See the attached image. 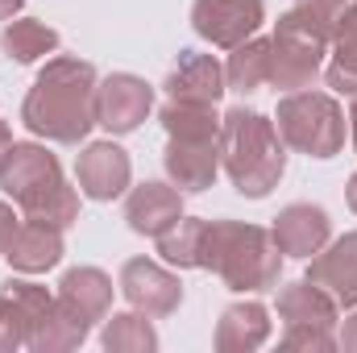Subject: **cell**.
<instances>
[{
	"label": "cell",
	"instance_id": "cell-18",
	"mask_svg": "<svg viewBox=\"0 0 357 353\" xmlns=\"http://www.w3.org/2000/svg\"><path fill=\"white\" fill-rule=\"evenodd\" d=\"M59 303L71 308L84 324H100L112 312V278L100 266H75L59 283Z\"/></svg>",
	"mask_w": 357,
	"mask_h": 353
},
{
	"label": "cell",
	"instance_id": "cell-5",
	"mask_svg": "<svg viewBox=\"0 0 357 353\" xmlns=\"http://www.w3.org/2000/svg\"><path fill=\"white\" fill-rule=\"evenodd\" d=\"M345 121L349 117L337 104V96L316 88L287 91L274 112V129L282 146L307 158H337L345 150Z\"/></svg>",
	"mask_w": 357,
	"mask_h": 353
},
{
	"label": "cell",
	"instance_id": "cell-14",
	"mask_svg": "<svg viewBox=\"0 0 357 353\" xmlns=\"http://www.w3.org/2000/svg\"><path fill=\"white\" fill-rule=\"evenodd\" d=\"M63 233H67V229H59V225H50V220L25 216V220L17 225V233H13L4 258H8V266H13L17 274H46V270H54V266L63 262V254H67Z\"/></svg>",
	"mask_w": 357,
	"mask_h": 353
},
{
	"label": "cell",
	"instance_id": "cell-27",
	"mask_svg": "<svg viewBox=\"0 0 357 353\" xmlns=\"http://www.w3.org/2000/svg\"><path fill=\"white\" fill-rule=\"evenodd\" d=\"M278 345H282V350L328 353V350H337V337H333V329H324V324H287V333H282Z\"/></svg>",
	"mask_w": 357,
	"mask_h": 353
},
{
	"label": "cell",
	"instance_id": "cell-4",
	"mask_svg": "<svg viewBox=\"0 0 357 353\" xmlns=\"http://www.w3.org/2000/svg\"><path fill=\"white\" fill-rule=\"evenodd\" d=\"M0 191L33 220L71 229L79 220V191L67 183L63 163L38 142H13L0 158Z\"/></svg>",
	"mask_w": 357,
	"mask_h": 353
},
{
	"label": "cell",
	"instance_id": "cell-12",
	"mask_svg": "<svg viewBox=\"0 0 357 353\" xmlns=\"http://www.w3.org/2000/svg\"><path fill=\"white\" fill-rule=\"evenodd\" d=\"M274 241L282 250V258H316L328 241H333V220L320 204H287L278 216H274Z\"/></svg>",
	"mask_w": 357,
	"mask_h": 353
},
{
	"label": "cell",
	"instance_id": "cell-20",
	"mask_svg": "<svg viewBox=\"0 0 357 353\" xmlns=\"http://www.w3.org/2000/svg\"><path fill=\"white\" fill-rule=\"evenodd\" d=\"M324 84L341 96H357V0L345 4L337 33H333V63L324 71Z\"/></svg>",
	"mask_w": 357,
	"mask_h": 353
},
{
	"label": "cell",
	"instance_id": "cell-9",
	"mask_svg": "<svg viewBox=\"0 0 357 353\" xmlns=\"http://www.w3.org/2000/svg\"><path fill=\"white\" fill-rule=\"evenodd\" d=\"M116 287H121L125 303L137 308V312H146L150 320L171 316V312H178V303H183V283H178V274L162 270V266L150 262V258H129V262L121 266Z\"/></svg>",
	"mask_w": 357,
	"mask_h": 353
},
{
	"label": "cell",
	"instance_id": "cell-26",
	"mask_svg": "<svg viewBox=\"0 0 357 353\" xmlns=\"http://www.w3.org/2000/svg\"><path fill=\"white\" fill-rule=\"evenodd\" d=\"M17 350H29V324H25V312L0 291V353Z\"/></svg>",
	"mask_w": 357,
	"mask_h": 353
},
{
	"label": "cell",
	"instance_id": "cell-16",
	"mask_svg": "<svg viewBox=\"0 0 357 353\" xmlns=\"http://www.w3.org/2000/svg\"><path fill=\"white\" fill-rule=\"evenodd\" d=\"M167 100H187V104H216L229 84H225V67L212 59V54H199V50H183L171 75H167Z\"/></svg>",
	"mask_w": 357,
	"mask_h": 353
},
{
	"label": "cell",
	"instance_id": "cell-3",
	"mask_svg": "<svg viewBox=\"0 0 357 353\" xmlns=\"http://www.w3.org/2000/svg\"><path fill=\"white\" fill-rule=\"evenodd\" d=\"M220 167L229 183L237 187V195L245 200H266L278 187V179L287 171V146L274 129L266 112L258 108H229L220 117Z\"/></svg>",
	"mask_w": 357,
	"mask_h": 353
},
{
	"label": "cell",
	"instance_id": "cell-15",
	"mask_svg": "<svg viewBox=\"0 0 357 353\" xmlns=\"http://www.w3.org/2000/svg\"><path fill=\"white\" fill-rule=\"evenodd\" d=\"M307 283L324 287L337 299V308H357V229L307 258Z\"/></svg>",
	"mask_w": 357,
	"mask_h": 353
},
{
	"label": "cell",
	"instance_id": "cell-6",
	"mask_svg": "<svg viewBox=\"0 0 357 353\" xmlns=\"http://www.w3.org/2000/svg\"><path fill=\"white\" fill-rule=\"evenodd\" d=\"M328 50H333V33L287 8L270 33V84L282 91L312 88L324 71Z\"/></svg>",
	"mask_w": 357,
	"mask_h": 353
},
{
	"label": "cell",
	"instance_id": "cell-25",
	"mask_svg": "<svg viewBox=\"0 0 357 353\" xmlns=\"http://www.w3.org/2000/svg\"><path fill=\"white\" fill-rule=\"evenodd\" d=\"M167 137H220V117L216 104H187V100H167L158 112Z\"/></svg>",
	"mask_w": 357,
	"mask_h": 353
},
{
	"label": "cell",
	"instance_id": "cell-17",
	"mask_svg": "<svg viewBox=\"0 0 357 353\" xmlns=\"http://www.w3.org/2000/svg\"><path fill=\"white\" fill-rule=\"evenodd\" d=\"M270 341V308L258 299L229 303L216 320V353H254Z\"/></svg>",
	"mask_w": 357,
	"mask_h": 353
},
{
	"label": "cell",
	"instance_id": "cell-19",
	"mask_svg": "<svg viewBox=\"0 0 357 353\" xmlns=\"http://www.w3.org/2000/svg\"><path fill=\"white\" fill-rule=\"evenodd\" d=\"M278 316L287 324H324V329H337L341 308H337V299L324 287L299 278V283H287L278 291Z\"/></svg>",
	"mask_w": 357,
	"mask_h": 353
},
{
	"label": "cell",
	"instance_id": "cell-10",
	"mask_svg": "<svg viewBox=\"0 0 357 353\" xmlns=\"http://www.w3.org/2000/svg\"><path fill=\"white\" fill-rule=\"evenodd\" d=\"M75 179H79V191L96 204L121 200L133 187V158L116 142H91L75 163Z\"/></svg>",
	"mask_w": 357,
	"mask_h": 353
},
{
	"label": "cell",
	"instance_id": "cell-1",
	"mask_svg": "<svg viewBox=\"0 0 357 353\" xmlns=\"http://www.w3.org/2000/svg\"><path fill=\"white\" fill-rule=\"evenodd\" d=\"M96 67L75 54H50L25 91L21 125L54 146H79L96 125Z\"/></svg>",
	"mask_w": 357,
	"mask_h": 353
},
{
	"label": "cell",
	"instance_id": "cell-32",
	"mask_svg": "<svg viewBox=\"0 0 357 353\" xmlns=\"http://www.w3.org/2000/svg\"><path fill=\"white\" fill-rule=\"evenodd\" d=\"M8 146H13V129H8V121H0V158H4Z\"/></svg>",
	"mask_w": 357,
	"mask_h": 353
},
{
	"label": "cell",
	"instance_id": "cell-31",
	"mask_svg": "<svg viewBox=\"0 0 357 353\" xmlns=\"http://www.w3.org/2000/svg\"><path fill=\"white\" fill-rule=\"evenodd\" d=\"M345 200H349V208H354V216H357V171L349 175V183H345Z\"/></svg>",
	"mask_w": 357,
	"mask_h": 353
},
{
	"label": "cell",
	"instance_id": "cell-13",
	"mask_svg": "<svg viewBox=\"0 0 357 353\" xmlns=\"http://www.w3.org/2000/svg\"><path fill=\"white\" fill-rule=\"evenodd\" d=\"M183 216V191L175 183H158V179H146L137 187L125 191V220L137 237H162L171 225Z\"/></svg>",
	"mask_w": 357,
	"mask_h": 353
},
{
	"label": "cell",
	"instance_id": "cell-30",
	"mask_svg": "<svg viewBox=\"0 0 357 353\" xmlns=\"http://www.w3.org/2000/svg\"><path fill=\"white\" fill-rule=\"evenodd\" d=\"M25 8V0H0V21H13Z\"/></svg>",
	"mask_w": 357,
	"mask_h": 353
},
{
	"label": "cell",
	"instance_id": "cell-11",
	"mask_svg": "<svg viewBox=\"0 0 357 353\" xmlns=\"http://www.w3.org/2000/svg\"><path fill=\"white\" fill-rule=\"evenodd\" d=\"M162 167L183 195H199L220 175V142L216 137H167Z\"/></svg>",
	"mask_w": 357,
	"mask_h": 353
},
{
	"label": "cell",
	"instance_id": "cell-24",
	"mask_svg": "<svg viewBox=\"0 0 357 353\" xmlns=\"http://www.w3.org/2000/svg\"><path fill=\"white\" fill-rule=\"evenodd\" d=\"M88 324L71 312V308H63L59 299H54V308H50V316L33 329V337H29V350L33 353H71L79 350L84 341H88Z\"/></svg>",
	"mask_w": 357,
	"mask_h": 353
},
{
	"label": "cell",
	"instance_id": "cell-28",
	"mask_svg": "<svg viewBox=\"0 0 357 353\" xmlns=\"http://www.w3.org/2000/svg\"><path fill=\"white\" fill-rule=\"evenodd\" d=\"M17 212H13V204L8 200H0V258H4V250H8V241H13V233H17Z\"/></svg>",
	"mask_w": 357,
	"mask_h": 353
},
{
	"label": "cell",
	"instance_id": "cell-22",
	"mask_svg": "<svg viewBox=\"0 0 357 353\" xmlns=\"http://www.w3.org/2000/svg\"><path fill=\"white\" fill-rule=\"evenodd\" d=\"M225 84L229 91L254 96V91L270 84V38H245L241 46H233L229 63H225Z\"/></svg>",
	"mask_w": 357,
	"mask_h": 353
},
{
	"label": "cell",
	"instance_id": "cell-23",
	"mask_svg": "<svg viewBox=\"0 0 357 353\" xmlns=\"http://www.w3.org/2000/svg\"><path fill=\"white\" fill-rule=\"evenodd\" d=\"M100 345L108 353H154L158 350V333L150 324L146 312H112L104 316V329H100Z\"/></svg>",
	"mask_w": 357,
	"mask_h": 353
},
{
	"label": "cell",
	"instance_id": "cell-29",
	"mask_svg": "<svg viewBox=\"0 0 357 353\" xmlns=\"http://www.w3.org/2000/svg\"><path fill=\"white\" fill-rule=\"evenodd\" d=\"M337 345H341V350H349V353H357V308H354V316H345Z\"/></svg>",
	"mask_w": 357,
	"mask_h": 353
},
{
	"label": "cell",
	"instance_id": "cell-33",
	"mask_svg": "<svg viewBox=\"0 0 357 353\" xmlns=\"http://www.w3.org/2000/svg\"><path fill=\"white\" fill-rule=\"evenodd\" d=\"M349 133H354V146H357V96H354V104H349Z\"/></svg>",
	"mask_w": 357,
	"mask_h": 353
},
{
	"label": "cell",
	"instance_id": "cell-2",
	"mask_svg": "<svg viewBox=\"0 0 357 353\" xmlns=\"http://www.w3.org/2000/svg\"><path fill=\"white\" fill-rule=\"evenodd\" d=\"M195 270H212L237 295H258V291L278 287L282 250H278L274 233L262 225H245V220H229V216L204 220Z\"/></svg>",
	"mask_w": 357,
	"mask_h": 353
},
{
	"label": "cell",
	"instance_id": "cell-8",
	"mask_svg": "<svg viewBox=\"0 0 357 353\" xmlns=\"http://www.w3.org/2000/svg\"><path fill=\"white\" fill-rule=\"evenodd\" d=\"M150 112H154V88L142 75L112 71L96 84V125H104L112 137L142 129Z\"/></svg>",
	"mask_w": 357,
	"mask_h": 353
},
{
	"label": "cell",
	"instance_id": "cell-21",
	"mask_svg": "<svg viewBox=\"0 0 357 353\" xmlns=\"http://www.w3.org/2000/svg\"><path fill=\"white\" fill-rule=\"evenodd\" d=\"M0 46H4V54H8L13 63H25V67H29V63H38V59L59 54V29H50V25L38 21V17H17V21L4 25Z\"/></svg>",
	"mask_w": 357,
	"mask_h": 353
},
{
	"label": "cell",
	"instance_id": "cell-7",
	"mask_svg": "<svg viewBox=\"0 0 357 353\" xmlns=\"http://www.w3.org/2000/svg\"><path fill=\"white\" fill-rule=\"evenodd\" d=\"M262 25H266V4L262 0H195L191 4V29L216 50L241 46Z\"/></svg>",
	"mask_w": 357,
	"mask_h": 353
}]
</instances>
